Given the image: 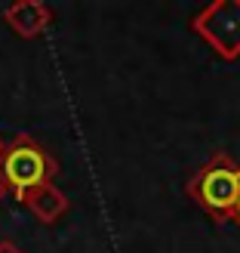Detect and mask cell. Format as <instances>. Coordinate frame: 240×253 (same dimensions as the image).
I'll list each match as a JSON object with an SVG mask.
<instances>
[{"instance_id": "1", "label": "cell", "mask_w": 240, "mask_h": 253, "mask_svg": "<svg viewBox=\"0 0 240 253\" xmlns=\"http://www.w3.org/2000/svg\"><path fill=\"white\" fill-rule=\"evenodd\" d=\"M191 192L209 213L228 216V213L237 210V201H240V170L231 167L228 161H212L209 167L197 173V179L191 182Z\"/></svg>"}, {"instance_id": "2", "label": "cell", "mask_w": 240, "mask_h": 253, "mask_svg": "<svg viewBox=\"0 0 240 253\" xmlns=\"http://www.w3.org/2000/svg\"><path fill=\"white\" fill-rule=\"evenodd\" d=\"M0 173H3V179H6V185L12 188V192L22 195V192H28V188L40 185L46 179V176H49V164L40 155V148H34L28 142H19V145H12L3 155Z\"/></svg>"}, {"instance_id": "3", "label": "cell", "mask_w": 240, "mask_h": 253, "mask_svg": "<svg viewBox=\"0 0 240 253\" xmlns=\"http://www.w3.org/2000/svg\"><path fill=\"white\" fill-rule=\"evenodd\" d=\"M234 213H237V222H240V201H237V210Z\"/></svg>"}]
</instances>
